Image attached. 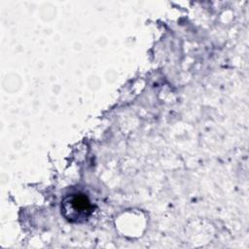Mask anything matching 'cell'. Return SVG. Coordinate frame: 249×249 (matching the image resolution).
<instances>
[{
	"mask_svg": "<svg viewBox=\"0 0 249 249\" xmlns=\"http://www.w3.org/2000/svg\"><path fill=\"white\" fill-rule=\"evenodd\" d=\"M62 211L66 219L70 221H81L87 219L90 214V204L85 196L72 194L62 202Z\"/></svg>",
	"mask_w": 249,
	"mask_h": 249,
	"instance_id": "6da1fadb",
	"label": "cell"
}]
</instances>
